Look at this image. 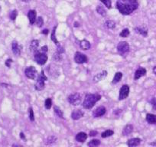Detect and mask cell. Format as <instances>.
<instances>
[{"label":"cell","instance_id":"cell-1","mask_svg":"<svg viewBox=\"0 0 156 147\" xmlns=\"http://www.w3.org/2000/svg\"><path fill=\"white\" fill-rule=\"evenodd\" d=\"M117 9L121 14L128 16L139 8L138 0H117Z\"/></svg>","mask_w":156,"mask_h":147},{"label":"cell","instance_id":"cell-2","mask_svg":"<svg viewBox=\"0 0 156 147\" xmlns=\"http://www.w3.org/2000/svg\"><path fill=\"white\" fill-rule=\"evenodd\" d=\"M101 99V96L98 94H87L85 96L82 106L85 109H90L94 106L97 102Z\"/></svg>","mask_w":156,"mask_h":147},{"label":"cell","instance_id":"cell-3","mask_svg":"<svg viewBox=\"0 0 156 147\" xmlns=\"http://www.w3.org/2000/svg\"><path fill=\"white\" fill-rule=\"evenodd\" d=\"M47 81V77L44 74V70L41 71V73L37 76V81L35 84V89L37 91H42L44 89V87H45V81Z\"/></svg>","mask_w":156,"mask_h":147},{"label":"cell","instance_id":"cell-4","mask_svg":"<svg viewBox=\"0 0 156 147\" xmlns=\"http://www.w3.org/2000/svg\"><path fill=\"white\" fill-rule=\"evenodd\" d=\"M34 60L40 65H44L48 61V55L46 53L41 52H37L34 55Z\"/></svg>","mask_w":156,"mask_h":147},{"label":"cell","instance_id":"cell-5","mask_svg":"<svg viewBox=\"0 0 156 147\" xmlns=\"http://www.w3.org/2000/svg\"><path fill=\"white\" fill-rule=\"evenodd\" d=\"M129 45L126 41H120L117 45V51L119 55H124L129 52Z\"/></svg>","mask_w":156,"mask_h":147},{"label":"cell","instance_id":"cell-6","mask_svg":"<svg viewBox=\"0 0 156 147\" xmlns=\"http://www.w3.org/2000/svg\"><path fill=\"white\" fill-rule=\"evenodd\" d=\"M81 95L78 93H75V94H70L68 97V102L70 104L73 105V106H76V105H79L81 102Z\"/></svg>","mask_w":156,"mask_h":147},{"label":"cell","instance_id":"cell-7","mask_svg":"<svg viewBox=\"0 0 156 147\" xmlns=\"http://www.w3.org/2000/svg\"><path fill=\"white\" fill-rule=\"evenodd\" d=\"M25 76L28 78L31 79V80H35L36 77H37V76H38L37 75V70L33 66L27 67L25 70Z\"/></svg>","mask_w":156,"mask_h":147},{"label":"cell","instance_id":"cell-8","mask_svg":"<svg viewBox=\"0 0 156 147\" xmlns=\"http://www.w3.org/2000/svg\"><path fill=\"white\" fill-rule=\"evenodd\" d=\"M74 61L75 62L77 63V64H84V63H87L88 61V58L84 54L81 53L80 52H76L75 53L74 55Z\"/></svg>","mask_w":156,"mask_h":147},{"label":"cell","instance_id":"cell-9","mask_svg":"<svg viewBox=\"0 0 156 147\" xmlns=\"http://www.w3.org/2000/svg\"><path fill=\"white\" fill-rule=\"evenodd\" d=\"M130 88L128 85L125 84L121 88L120 91H119V100H123L126 98H127V97L129 94Z\"/></svg>","mask_w":156,"mask_h":147},{"label":"cell","instance_id":"cell-10","mask_svg":"<svg viewBox=\"0 0 156 147\" xmlns=\"http://www.w3.org/2000/svg\"><path fill=\"white\" fill-rule=\"evenodd\" d=\"M106 109L105 106H100L97 109H94V112H93V116H94V117H100L106 113Z\"/></svg>","mask_w":156,"mask_h":147},{"label":"cell","instance_id":"cell-11","mask_svg":"<svg viewBox=\"0 0 156 147\" xmlns=\"http://www.w3.org/2000/svg\"><path fill=\"white\" fill-rule=\"evenodd\" d=\"M145 74H146V69L142 67H139V68L136 70V71L135 72L134 79L135 80H139V78H141L142 77L145 76Z\"/></svg>","mask_w":156,"mask_h":147},{"label":"cell","instance_id":"cell-12","mask_svg":"<svg viewBox=\"0 0 156 147\" xmlns=\"http://www.w3.org/2000/svg\"><path fill=\"white\" fill-rule=\"evenodd\" d=\"M84 115V113L82 111L81 109H74L71 113V118L74 120H77L82 118Z\"/></svg>","mask_w":156,"mask_h":147},{"label":"cell","instance_id":"cell-13","mask_svg":"<svg viewBox=\"0 0 156 147\" xmlns=\"http://www.w3.org/2000/svg\"><path fill=\"white\" fill-rule=\"evenodd\" d=\"M106 76H107V71L106 70H103V71L100 72V73L97 74V75L94 76V83H97V82L104 79Z\"/></svg>","mask_w":156,"mask_h":147},{"label":"cell","instance_id":"cell-14","mask_svg":"<svg viewBox=\"0 0 156 147\" xmlns=\"http://www.w3.org/2000/svg\"><path fill=\"white\" fill-rule=\"evenodd\" d=\"M28 18L31 25L35 23L36 19H37V13H36L35 10H30L28 13Z\"/></svg>","mask_w":156,"mask_h":147},{"label":"cell","instance_id":"cell-15","mask_svg":"<svg viewBox=\"0 0 156 147\" xmlns=\"http://www.w3.org/2000/svg\"><path fill=\"white\" fill-rule=\"evenodd\" d=\"M12 50L14 55H20L21 54V47L19 45L18 42L16 41H13L12 43Z\"/></svg>","mask_w":156,"mask_h":147},{"label":"cell","instance_id":"cell-16","mask_svg":"<svg viewBox=\"0 0 156 147\" xmlns=\"http://www.w3.org/2000/svg\"><path fill=\"white\" fill-rule=\"evenodd\" d=\"M135 31L137 34H141V35L146 37L148 35V28L146 27H136L135 28Z\"/></svg>","mask_w":156,"mask_h":147},{"label":"cell","instance_id":"cell-17","mask_svg":"<svg viewBox=\"0 0 156 147\" xmlns=\"http://www.w3.org/2000/svg\"><path fill=\"white\" fill-rule=\"evenodd\" d=\"M141 139L139 138H133V139H130L127 142V145L129 147H135L139 145L141 143Z\"/></svg>","mask_w":156,"mask_h":147},{"label":"cell","instance_id":"cell-18","mask_svg":"<svg viewBox=\"0 0 156 147\" xmlns=\"http://www.w3.org/2000/svg\"><path fill=\"white\" fill-rule=\"evenodd\" d=\"M87 139V135L83 133V132H80V133H77L76 137H75V139L79 142H84V141Z\"/></svg>","mask_w":156,"mask_h":147},{"label":"cell","instance_id":"cell-19","mask_svg":"<svg viewBox=\"0 0 156 147\" xmlns=\"http://www.w3.org/2000/svg\"><path fill=\"white\" fill-rule=\"evenodd\" d=\"M38 46H39V41L38 40H33L31 41V44H30V47L29 49L31 52H34L36 53L37 51V48H38Z\"/></svg>","mask_w":156,"mask_h":147},{"label":"cell","instance_id":"cell-20","mask_svg":"<svg viewBox=\"0 0 156 147\" xmlns=\"http://www.w3.org/2000/svg\"><path fill=\"white\" fill-rule=\"evenodd\" d=\"M80 46L83 50H89L91 47V45L90 43V41L84 39L80 41Z\"/></svg>","mask_w":156,"mask_h":147},{"label":"cell","instance_id":"cell-21","mask_svg":"<svg viewBox=\"0 0 156 147\" xmlns=\"http://www.w3.org/2000/svg\"><path fill=\"white\" fill-rule=\"evenodd\" d=\"M146 121L150 124H156V115L148 113L146 115Z\"/></svg>","mask_w":156,"mask_h":147},{"label":"cell","instance_id":"cell-22","mask_svg":"<svg viewBox=\"0 0 156 147\" xmlns=\"http://www.w3.org/2000/svg\"><path fill=\"white\" fill-rule=\"evenodd\" d=\"M133 131V126L132 125H126L124 127L123 130H122V135L123 136H128V135L131 134Z\"/></svg>","mask_w":156,"mask_h":147},{"label":"cell","instance_id":"cell-23","mask_svg":"<svg viewBox=\"0 0 156 147\" xmlns=\"http://www.w3.org/2000/svg\"><path fill=\"white\" fill-rule=\"evenodd\" d=\"M122 77V73H121V72H116V73L115 74V75H114L113 80H112V83L117 84L118 82L120 81Z\"/></svg>","mask_w":156,"mask_h":147},{"label":"cell","instance_id":"cell-24","mask_svg":"<svg viewBox=\"0 0 156 147\" xmlns=\"http://www.w3.org/2000/svg\"><path fill=\"white\" fill-rule=\"evenodd\" d=\"M56 29H57V25L53 28V31H52L51 40H52V41H54V43H55L57 46H59L60 45L59 41H58V39H57V38H56Z\"/></svg>","mask_w":156,"mask_h":147},{"label":"cell","instance_id":"cell-25","mask_svg":"<svg viewBox=\"0 0 156 147\" xmlns=\"http://www.w3.org/2000/svg\"><path fill=\"white\" fill-rule=\"evenodd\" d=\"M105 26L106 27L109 29H114L116 26L115 25V22L112 20H107L106 22H105Z\"/></svg>","mask_w":156,"mask_h":147},{"label":"cell","instance_id":"cell-26","mask_svg":"<svg viewBox=\"0 0 156 147\" xmlns=\"http://www.w3.org/2000/svg\"><path fill=\"white\" fill-rule=\"evenodd\" d=\"M57 141V137L55 136H49L45 140V144L46 145H52V144L55 143Z\"/></svg>","mask_w":156,"mask_h":147},{"label":"cell","instance_id":"cell-27","mask_svg":"<svg viewBox=\"0 0 156 147\" xmlns=\"http://www.w3.org/2000/svg\"><path fill=\"white\" fill-rule=\"evenodd\" d=\"M54 111H55V114H56L58 117L64 118V113H63L62 110H61V109H60L58 106H54Z\"/></svg>","mask_w":156,"mask_h":147},{"label":"cell","instance_id":"cell-28","mask_svg":"<svg viewBox=\"0 0 156 147\" xmlns=\"http://www.w3.org/2000/svg\"><path fill=\"white\" fill-rule=\"evenodd\" d=\"M96 10H97V12L100 15V16H106V9H105L103 6H101V5H98V6L97 7V9H96Z\"/></svg>","mask_w":156,"mask_h":147},{"label":"cell","instance_id":"cell-29","mask_svg":"<svg viewBox=\"0 0 156 147\" xmlns=\"http://www.w3.org/2000/svg\"><path fill=\"white\" fill-rule=\"evenodd\" d=\"M113 134H114L113 130H106V131L103 132V133H102L101 136H102V138H107V137H109V136H112Z\"/></svg>","mask_w":156,"mask_h":147},{"label":"cell","instance_id":"cell-30","mask_svg":"<svg viewBox=\"0 0 156 147\" xmlns=\"http://www.w3.org/2000/svg\"><path fill=\"white\" fill-rule=\"evenodd\" d=\"M100 145V141L99 139H93L91 140L90 142H89L87 143L88 146H90V147H96V146H98V145Z\"/></svg>","mask_w":156,"mask_h":147},{"label":"cell","instance_id":"cell-31","mask_svg":"<svg viewBox=\"0 0 156 147\" xmlns=\"http://www.w3.org/2000/svg\"><path fill=\"white\" fill-rule=\"evenodd\" d=\"M129 34H130L129 30L128 28H124V29L120 32L119 35H120V37H122V38H126V37H128Z\"/></svg>","mask_w":156,"mask_h":147},{"label":"cell","instance_id":"cell-32","mask_svg":"<svg viewBox=\"0 0 156 147\" xmlns=\"http://www.w3.org/2000/svg\"><path fill=\"white\" fill-rule=\"evenodd\" d=\"M45 108L47 109H50L52 106V100L51 98H47L45 100Z\"/></svg>","mask_w":156,"mask_h":147},{"label":"cell","instance_id":"cell-33","mask_svg":"<svg viewBox=\"0 0 156 147\" xmlns=\"http://www.w3.org/2000/svg\"><path fill=\"white\" fill-rule=\"evenodd\" d=\"M35 23H36V25H37V27H39V28H41V27L43 25H44V20H43L42 17L37 18V19H36Z\"/></svg>","mask_w":156,"mask_h":147},{"label":"cell","instance_id":"cell-34","mask_svg":"<svg viewBox=\"0 0 156 147\" xmlns=\"http://www.w3.org/2000/svg\"><path fill=\"white\" fill-rule=\"evenodd\" d=\"M17 16H18L17 10H13V11H12L11 13H10L9 18H10V19H11V20L15 21V20H16V17H17Z\"/></svg>","mask_w":156,"mask_h":147},{"label":"cell","instance_id":"cell-35","mask_svg":"<svg viewBox=\"0 0 156 147\" xmlns=\"http://www.w3.org/2000/svg\"><path fill=\"white\" fill-rule=\"evenodd\" d=\"M28 112H29V119L31 121H34V111H33V109L31 107H30L28 109Z\"/></svg>","mask_w":156,"mask_h":147},{"label":"cell","instance_id":"cell-36","mask_svg":"<svg viewBox=\"0 0 156 147\" xmlns=\"http://www.w3.org/2000/svg\"><path fill=\"white\" fill-rule=\"evenodd\" d=\"M100 2H103L108 9L111 8V5H112V2H111V0H100Z\"/></svg>","mask_w":156,"mask_h":147},{"label":"cell","instance_id":"cell-37","mask_svg":"<svg viewBox=\"0 0 156 147\" xmlns=\"http://www.w3.org/2000/svg\"><path fill=\"white\" fill-rule=\"evenodd\" d=\"M97 134H98V132H97V130H91L89 133L90 136H97Z\"/></svg>","mask_w":156,"mask_h":147},{"label":"cell","instance_id":"cell-38","mask_svg":"<svg viewBox=\"0 0 156 147\" xmlns=\"http://www.w3.org/2000/svg\"><path fill=\"white\" fill-rule=\"evenodd\" d=\"M12 62V59H8V60H6V61H5V65L7 66V67H11V63Z\"/></svg>","mask_w":156,"mask_h":147},{"label":"cell","instance_id":"cell-39","mask_svg":"<svg viewBox=\"0 0 156 147\" xmlns=\"http://www.w3.org/2000/svg\"><path fill=\"white\" fill-rule=\"evenodd\" d=\"M48 46L44 45V46H43V47H41V51H40V52H44V53H46V52H48Z\"/></svg>","mask_w":156,"mask_h":147},{"label":"cell","instance_id":"cell-40","mask_svg":"<svg viewBox=\"0 0 156 147\" xmlns=\"http://www.w3.org/2000/svg\"><path fill=\"white\" fill-rule=\"evenodd\" d=\"M151 103H152L153 109L156 110V100H155V99H154V100H153L152 101H151Z\"/></svg>","mask_w":156,"mask_h":147},{"label":"cell","instance_id":"cell-41","mask_svg":"<svg viewBox=\"0 0 156 147\" xmlns=\"http://www.w3.org/2000/svg\"><path fill=\"white\" fill-rule=\"evenodd\" d=\"M49 33V30L48 29H44L42 31V34H48Z\"/></svg>","mask_w":156,"mask_h":147},{"label":"cell","instance_id":"cell-42","mask_svg":"<svg viewBox=\"0 0 156 147\" xmlns=\"http://www.w3.org/2000/svg\"><path fill=\"white\" fill-rule=\"evenodd\" d=\"M20 137L22 138V139H25V134H24L23 133H20Z\"/></svg>","mask_w":156,"mask_h":147},{"label":"cell","instance_id":"cell-43","mask_svg":"<svg viewBox=\"0 0 156 147\" xmlns=\"http://www.w3.org/2000/svg\"><path fill=\"white\" fill-rule=\"evenodd\" d=\"M149 145H153V146H156V141H154V142H150Z\"/></svg>","mask_w":156,"mask_h":147},{"label":"cell","instance_id":"cell-44","mask_svg":"<svg viewBox=\"0 0 156 147\" xmlns=\"http://www.w3.org/2000/svg\"><path fill=\"white\" fill-rule=\"evenodd\" d=\"M153 73H154V74H156V66H154V67H153Z\"/></svg>","mask_w":156,"mask_h":147},{"label":"cell","instance_id":"cell-45","mask_svg":"<svg viewBox=\"0 0 156 147\" xmlns=\"http://www.w3.org/2000/svg\"><path fill=\"white\" fill-rule=\"evenodd\" d=\"M74 27H77V26H79V23H77V22H75L74 23Z\"/></svg>","mask_w":156,"mask_h":147},{"label":"cell","instance_id":"cell-46","mask_svg":"<svg viewBox=\"0 0 156 147\" xmlns=\"http://www.w3.org/2000/svg\"><path fill=\"white\" fill-rule=\"evenodd\" d=\"M22 2H29L30 0H22Z\"/></svg>","mask_w":156,"mask_h":147},{"label":"cell","instance_id":"cell-47","mask_svg":"<svg viewBox=\"0 0 156 147\" xmlns=\"http://www.w3.org/2000/svg\"><path fill=\"white\" fill-rule=\"evenodd\" d=\"M0 12H1V6H0Z\"/></svg>","mask_w":156,"mask_h":147}]
</instances>
